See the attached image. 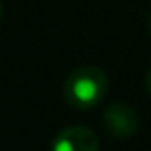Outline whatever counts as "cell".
Here are the masks:
<instances>
[{
    "label": "cell",
    "mask_w": 151,
    "mask_h": 151,
    "mask_svg": "<svg viewBox=\"0 0 151 151\" xmlns=\"http://www.w3.org/2000/svg\"><path fill=\"white\" fill-rule=\"evenodd\" d=\"M138 126H140V117L128 103L115 101L103 111V128L113 138L119 140L132 138Z\"/></svg>",
    "instance_id": "7a4b0ae2"
},
{
    "label": "cell",
    "mask_w": 151,
    "mask_h": 151,
    "mask_svg": "<svg viewBox=\"0 0 151 151\" xmlns=\"http://www.w3.org/2000/svg\"><path fill=\"white\" fill-rule=\"evenodd\" d=\"M0 19H2V2H0Z\"/></svg>",
    "instance_id": "5b68a950"
},
{
    "label": "cell",
    "mask_w": 151,
    "mask_h": 151,
    "mask_svg": "<svg viewBox=\"0 0 151 151\" xmlns=\"http://www.w3.org/2000/svg\"><path fill=\"white\" fill-rule=\"evenodd\" d=\"M52 151H100V140L86 126H67L55 134Z\"/></svg>",
    "instance_id": "3957f363"
},
{
    "label": "cell",
    "mask_w": 151,
    "mask_h": 151,
    "mask_svg": "<svg viewBox=\"0 0 151 151\" xmlns=\"http://www.w3.org/2000/svg\"><path fill=\"white\" fill-rule=\"evenodd\" d=\"M109 90V78L100 67L84 65L75 69L63 84V98L71 107L92 109L100 105Z\"/></svg>",
    "instance_id": "6da1fadb"
},
{
    "label": "cell",
    "mask_w": 151,
    "mask_h": 151,
    "mask_svg": "<svg viewBox=\"0 0 151 151\" xmlns=\"http://www.w3.org/2000/svg\"><path fill=\"white\" fill-rule=\"evenodd\" d=\"M145 86H147V92H149V96H151V69H149V73H147V78H145Z\"/></svg>",
    "instance_id": "277c9868"
},
{
    "label": "cell",
    "mask_w": 151,
    "mask_h": 151,
    "mask_svg": "<svg viewBox=\"0 0 151 151\" xmlns=\"http://www.w3.org/2000/svg\"><path fill=\"white\" fill-rule=\"evenodd\" d=\"M149 33H151V15H149Z\"/></svg>",
    "instance_id": "8992f818"
}]
</instances>
